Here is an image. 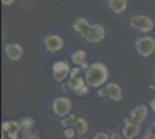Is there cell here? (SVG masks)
Wrapping results in <instances>:
<instances>
[{"label":"cell","mask_w":155,"mask_h":139,"mask_svg":"<svg viewBox=\"0 0 155 139\" xmlns=\"http://www.w3.org/2000/svg\"><path fill=\"white\" fill-rule=\"evenodd\" d=\"M75 136V131H74V129H70V127H67L66 130H65V137L66 138H73Z\"/></svg>","instance_id":"cell-20"},{"label":"cell","mask_w":155,"mask_h":139,"mask_svg":"<svg viewBox=\"0 0 155 139\" xmlns=\"http://www.w3.org/2000/svg\"><path fill=\"white\" fill-rule=\"evenodd\" d=\"M15 0H1V4L5 5V6H9L11 4H13Z\"/></svg>","instance_id":"cell-23"},{"label":"cell","mask_w":155,"mask_h":139,"mask_svg":"<svg viewBox=\"0 0 155 139\" xmlns=\"http://www.w3.org/2000/svg\"><path fill=\"white\" fill-rule=\"evenodd\" d=\"M130 25H131L132 28L138 29L142 33H149L154 28L153 20L148 16H145V15H136V16L131 18Z\"/></svg>","instance_id":"cell-4"},{"label":"cell","mask_w":155,"mask_h":139,"mask_svg":"<svg viewBox=\"0 0 155 139\" xmlns=\"http://www.w3.org/2000/svg\"><path fill=\"white\" fill-rule=\"evenodd\" d=\"M68 85H70V87H71L73 91H75L80 95L88 93V87L86 86L84 80L82 78H79V77L73 78V79H71L68 81Z\"/></svg>","instance_id":"cell-13"},{"label":"cell","mask_w":155,"mask_h":139,"mask_svg":"<svg viewBox=\"0 0 155 139\" xmlns=\"http://www.w3.org/2000/svg\"><path fill=\"white\" fill-rule=\"evenodd\" d=\"M150 107H152V109H153V111H155V99L152 100L150 101Z\"/></svg>","instance_id":"cell-25"},{"label":"cell","mask_w":155,"mask_h":139,"mask_svg":"<svg viewBox=\"0 0 155 139\" xmlns=\"http://www.w3.org/2000/svg\"><path fill=\"white\" fill-rule=\"evenodd\" d=\"M5 53L11 60L18 61L23 55V48L18 43H11L5 46Z\"/></svg>","instance_id":"cell-10"},{"label":"cell","mask_w":155,"mask_h":139,"mask_svg":"<svg viewBox=\"0 0 155 139\" xmlns=\"http://www.w3.org/2000/svg\"><path fill=\"white\" fill-rule=\"evenodd\" d=\"M97 95L100 98H110L114 101H120L123 99V94H122V89L115 82L108 84L104 88H100Z\"/></svg>","instance_id":"cell-5"},{"label":"cell","mask_w":155,"mask_h":139,"mask_svg":"<svg viewBox=\"0 0 155 139\" xmlns=\"http://www.w3.org/2000/svg\"><path fill=\"white\" fill-rule=\"evenodd\" d=\"M152 125H153V132H155V121H153V123H152Z\"/></svg>","instance_id":"cell-27"},{"label":"cell","mask_w":155,"mask_h":139,"mask_svg":"<svg viewBox=\"0 0 155 139\" xmlns=\"http://www.w3.org/2000/svg\"><path fill=\"white\" fill-rule=\"evenodd\" d=\"M34 124V122H32V119L30 118H25L22 122H21V130L23 131V132H27L28 130H30V127L32 126Z\"/></svg>","instance_id":"cell-19"},{"label":"cell","mask_w":155,"mask_h":139,"mask_svg":"<svg viewBox=\"0 0 155 139\" xmlns=\"http://www.w3.org/2000/svg\"><path fill=\"white\" fill-rule=\"evenodd\" d=\"M44 45L45 49L51 53H54L61 50L64 46V40L58 35H48L44 38Z\"/></svg>","instance_id":"cell-8"},{"label":"cell","mask_w":155,"mask_h":139,"mask_svg":"<svg viewBox=\"0 0 155 139\" xmlns=\"http://www.w3.org/2000/svg\"><path fill=\"white\" fill-rule=\"evenodd\" d=\"M154 68H155V65H154Z\"/></svg>","instance_id":"cell-29"},{"label":"cell","mask_w":155,"mask_h":139,"mask_svg":"<svg viewBox=\"0 0 155 139\" xmlns=\"http://www.w3.org/2000/svg\"><path fill=\"white\" fill-rule=\"evenodd\" d=\"M71 101L67 98H58L53 101L52 109L53 113L59 117H66L71 111Z\"/></svg>","instance_id":"cell-6"},{"label":"cell","mask_w":155,"mask_h":139,"mask_svg":"<svg viewBox=\"0 0 155 139\" xmlns=\"http://www.w3.org/2000/svg\"><path fill=\"white\" fill-rule=\"evenodd\" d=\"M74 126L77 129V132L79 136H84V133L88 131V123L84 118H78Z\"/></svg>","instance_id":"cell-16"},{"label":"cell","mask_w":155,"mask_h":139,"mask_svg":"<svg viewBox=\"0 0 155 139\" xmlns=\"http://www.w3.org/2000/svg\"><path fill=\"white\" fill-rule=\"evenodd\" d=\"M93 139H109V137L107 136V133L100 132V133H97L96 136H95V137H94Z\"/></svg>","instance_id":"cell-22"},{"label":"cell","mask_w":155,"mask_h":139,"mask_svg":"<svg viewBox=\"0 0 155 139\" xmlns=\"http://www.w3.org/2000/svg\"><path fill=\"white\" fill-rule=\"evenodd\" d=\"M143 139H155V132H150L148 133Z\"/></svg>","instance_id":"cell-24"},{"label":"cell","mask_w":155,"mask_h":139,"mask_svg":"<svg viewBox=\"0 0 155 139\" xmlns=\"http://www.w3.org/2000/svg\"><path fill=\"white\" fill-rule=\"evenodd\" d=\"M87 26H89L88 21L86 20V19H84V18H80V19L75 20V22L73 23V29H74V31L81 34L87 28Z\"/></svg>","instance_id":"cell-17"},{"label":"cell","mask_w":155,"mask_h":139,"mask_svg":"<svg viewBox=\"0 0 155 139\" xmlns=\"http://www.w3.org/2000/svg\"><path fill=\"white\" fill-rule=\"evenodd\" d=\"M109 8L116 14H120L126 11L127 1L126 0H108Z\"/></svg>","instance_id":"cell-14"},{"label":"cell","mask_w":155,"mask_h":139,"mask_svg":"<svg viewBox=\"0 0 155 139\" xmlns=\"http://www.w3.org/2000/svg\"><path fill=\"white\" fill-rule=\"evenodd\" d=\"M52 70H53V78L58 82L64 81L71 72L70 65L66 61H56L52 66Z\"/></svg>","instance_id":"cell-7"},{"label":"cell","mask_w":155,"mask_h":139,"mask_svg":"<svg viewBox=\"0 0 155 139\" xmlns=\"http://www.w3.org/2000/svg\"><path fill=\"white\" fill-rule=\"evenodd\" d=\"M20 129H21V125H19V123L15 122V121L2 123V130L7 131L8 137L11 139H18V134H19Z\"/></svg>","instance_id":"cell-11"},{"label":"cell","mask_w":155,"mask_h":139,"mask_svg":"<svg viewBox=\"0 0 155 139\" xmlns=\"http://www.w3.org/2000/svg\"><path fill=\"white\" fill-rule=\"evenodd\" d=\"M136 50L142 57L152 56L155 52V40L149 36L138 38L136 42Z\"/></svg>","instance_id":"cell-3"},{"label":"cell","mask_w":155,"mask_h":139,"mask_svg":"<svg viewBox=\"0 0 155 139\" xmlns=\"http://www.w3.org/2000/svg\"><path fill=\"white\" fill-rule=\"evenodd\" d=\"M80 35L84 37V40H87L91 43H100L105 37V29H104L103 26H101L98 23L93 25V26L89 25Z\"/></svg>","instance_id":"cell-2"},{"label":"cell","mask_w":155,"mask_h":139,"mask_svg":"<svg viewBox=\"0 0 155 139\" xmlns=\"http://www.w3.org/2000/svg\"><path fill=\"white\" fill-rule=\"evenodd\" d=\"M112 139H122L120 137H119V134L117 132H115L114 134H112Z\"/></svg>","instance_id":"cell-26"},{"label":"cell","mask_w":155,"mask_h":139,"mask_svg":"<svg viewBox=\"0 0 155 139\" xmlns=\"http://www.w3.org/2000/svg\"><path fill=\"white\" fill-rule=\"evenodd\" d=\"M150 88H152V89L155 92V85H150Z\"/></svg>","instance_id":"cell-28"},{"label":"cell","mask_w":155,"mask_h":139,"mask_svg":"<svg viewBox=\"0 0 155 139\" xmlns=\"http://www.w3.org/2000/svg\"><path fill=\"white\" fill-rule=\"evenodd\" d=\"M80 72V68L79 67H74V68H72L71 72H70V78L73 79V78H77V75L79 74Z\"/></svg>","instance_id":"cell-21"},{"label":"cell","mask_w":155,"mask_h":139,"mask_svg":"<svg viewBox=\"0 0 155 139\" xmlns=\"http://www.w3.org/2000/svg\"><path fill=\"white\" fill-rule=\"evenodd\" d=\"M84 59H86V51L84 50H78L72 55V61L75 65L82 66L84 64Z\"/></svg>","instance_id":"cell-15"},{"label":"cell","mask_w":155,"mask_h":139,"mask_svg":"<svg viewBox=\"0 0 155 139\" xmlns=\"http://www.w3.org/2000/svg\"><path fill=\"white\" fill-rule=\"evenodd\" d=\"M147 107L141 104V106L136 107L131 113H130V122L136 123V124H141L142 122L147 117Z\"/></svg>","instance_id":"cell-9"},{"label":"cell","mask_w":155,"mask_h":139,"mask_svg":"<svg viewBox=\"0 0 155 139\" xmlns=\"http://www.w3.org/2000/svg\"><path fill=\"white\" fill-rule=\"evenodd\" d=\"M109 71L103 63H94L86 71V82L91 87H100L108 80Z\"/></svg>","instance_id":"cell-1"},{"label":"cell","mask_w":155,"mask_h":139,"mask_svg":"<svg viewBox=\"0 0 155 139\" xmlns=\"http://www.w3.org/2000/svg\"><path fill=\"white\" fill-rule=\"evenodd\" d=\"M139 131H140V127H139L138 124L129 122V121L125 122V124L123 126V136L126 139H132L137 137Z\"/></svg>","instance_id":"cell-12"},{"label":"cell","mask_w":155,"mask_h":139,"mask_svg":"<svg viewBox=\"0 0 155 139\" xmlns=\"http://www.w3.org/2000/svg\"><path fill=\"white\" fill-rule=\"evenodd\" d=\"M77 117L74 116V115H68V116H66L64 118L61 119V125L65 126V127H68V126L71 125H74L75 124V122H77Z\"/></svg>","instance_id":"cell-18"}]
</instances>
